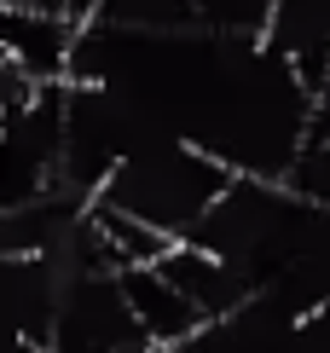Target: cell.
<instances>
[{"mask_svg": "<svg viewBox=\"0 0 330 353\" xmlns=\"http://www.w3.org/2000/svg\"><path fill=\"white\" fill-rule=\"evenodd\" d=\"M122 353H179V347H162V342H133V347H122Z\"/></svg>", "mask_w": 330, "mask_h": 353, "instance_id": "cell-10", "label": "cell"}, {"mask_svg": "<svg viewBox=\"0 0 330 353\" xmlns=\"http://www.w3.org/2000/svg\"><path fill=\"white\" fill-rule=\"evenodd\" d=\"M6 353H52V342H35V336H6Z\"/></svg>", "mask_w": 330, "mask_h": 353, "instance_id": "cell-9", "label": "cell"}, {"mask_svg": "<svg viewBox=\"0 0 330 353\" xmlns=\"http://www.w3.org/2000/svg\"><path fill=\"white\" fill-rule=\"evenodd\" d=\"M81 23L64 6H6V70H18L29 87L76 81Z\"/></svg>", "mask_w": 330, "mask_h": 353, "instance_id": "cell-3", "label": "cell"}, {"mask_svg": "<svg viewBox=\"0 0 330 353\" xmlns=\"http://www.w3.org/2000/svg\"><path fill=\"white\" fill-rule=\"evenodd\" d=\"M122 290H128V307H133V319H139L145 342L191 347V342L208 330L203 307L191 301L186 290H179L174 278L157 267V261H151V267H122Z\"/></svg>", "mask_w": 330, "mask_h": 353, "instance_id": "cell-4", "label": "cell"}, {"mask_svg": "<svg viewBox=\"0 0 330 353\" xmlns=\"http://www.w3.org/2000/svg\"><path fill=\"white\" fill-rule=\"evenodd\" d=\"M145 342L139 319L128 307L122 272H64V301L52 325V353H122Z\"/></svg>", "mask_w": 330, "mask_h": 353, "instance_id": "cell-2", "label": "cell"}, {"mask_svg": "<svg viewBox=\"0 0 330 353\" xmlns=\"http://www.w3.org/2000/svg\"><path fill=\"white\" fill-rule=\"evenodd\" d=\"M232 180L237 174L220 163L215 151H203V145L157 128V134H145L122 157V168L104 180L99 203H110V209L168 232V238H191V232L215 214V203L226 197Z\"/></svg>", "mask_w": 330, "mask_h": 353, "instance_id": "cell-1", "label": "cell"}, {"mask_svg": "<svg viewBox=\"0 0 330 353\" xmlns=\"http://www.w3.org/2000/svg\"><path fill=\"white\" fill-rule=\"evenodd\" d=\"M290 185L302 191L307 203L330 209V122H319V116H313L307 145H302V157H295V168H290Z\"/></svg>", "mask_w": 330, "mask_h": 353, "instance_id": "cell-8", "label": "cell"}, {"mask_svg": "<svg viewBox=\"0 0 330 353\" xmlns=\"http://www.w3.org/2000/svg\"><path fill=\"white\" fill-rule=\"evenodd\" d=\"M261 41L313 87V99L324 93V81H330V0H273Z\"/></svg>", "mask_w": 330, "mask_h": 353, "instance_id": "cell-5", "label": "cell"}, {"mask_svg": "<svg viewBox=\"0 0 330 353\" xmlns=\"http://www.w3.org/2000/svg\"><path fill=\"white\" fill-rule=\"evenodd\" d=\"M157 267H162V272H168L174 284L191 296V301L203 307L208 325H226V319H237V313L255 301L249 278L237 272L226 255H215V249H203V243H191V238H179L168 255L157 261Z\"/></svg>", "mask_w": 330, "mask_h": 353, "instance_id": "cell-6", "label": "cell"}, {"mask_svg": "<svg viewBox=\"0 0 330 353\" xmlns=\"http://www.w3.org/2000/svg\"><path fill=\"white\" fill-rule=\"evenodd\" d=\"M93 29H122V35H186V29H208L197 0H99Z\"/></svg>", "mask_w": 330, "mask_h": 353, "instance_id": "cell-7", "label": "cell"}]
</instances>
